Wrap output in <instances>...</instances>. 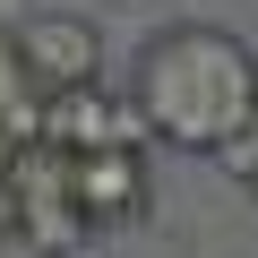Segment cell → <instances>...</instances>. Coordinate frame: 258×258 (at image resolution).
Segmentation results:
<instances>
[{"mask_svg": "<svg viewBox=\"0 0 258 258\" xmlns=\"http://www.w3.org/2000/svg\"><path fill=\"white\" fill-rule=\"evenodd\" d=\"M138 103L147 138L164 147H189V155H215L232 129L258 112V60L241 35L224 26H164L147 52H138Z\"/></svg>", "mask_w": 258, "mask_h": 258, "instance_id": "cell-1", "label": "cell"}, {"mask_svg": "<svg viewBox=\"0 0 258 258\" xmlns=\"http://www.w3.org/2000/svg\"><path fill=\"white\" fill-rule=\"evenodd\" d=\"M35 147H52V155L147 147V120H138V103L112 95V86H69V95H43L35 103Z\"/></svg>", "mask_w": 258, "mask_h": 258, "instance_id": "cell-2", "label": "cell"}, {"mask_svg": "<svg viewBox=\"0 0 258 258\" xmlns=\"http://www.w3.org/2000/svg\"><path fill=\"white\" fill-rule=\"evenodd\" d=\"M9 43H18L26 78H35V95L103 86V35H95L86 18H69V9H43V18H26V26H18Z\"/></svg>", "mask_w": 258, "mask_h": 258, "instance_id": "cell-3", "label": "cell"}, {"mask_svg": "<svg viewBox=\"0 0 258 258\" xmlns=\"http://www.w3.org/2000/svg\"><path fill=\"white\" fill-rule=\"evenodd\" d=\"M69 207L78 224H129L147 207V147H95V155H69Z\"/></svg>", "mask_w": 258, "mask_h": 258, "instance_id": "cell-4", "label": "cell"}, {"mask_svg": "<svg viewBox=\"0 0 258 258\" xmlns=\"http://www.w3.org/2000/svg\"><path fill=\"white\" fill-rule=\"evenodd\" d=\"M9 232H26L43 258H60V249H78V241H86V224H78V207H69V198H9Z\"/></svg>", "mask_w": 258, "mask_h": 258, "instance_id": "cell-5", "label": "cell"}, {"mask_svg": "<svg viewBox=\"0 0 258 258\" xmlns=\"http://www.w3.org/2000/svg\"><path fill=\"white\" fill-rule=\"evenodd\" d=\"M35 103H43V95H35V78H26V60H18V43L0 35V120H9L18 138H35Z\"/></svg>", "mask_w": 258, "mask_h": 258, "instance_id": "cell-6", "label": "cell"}, {"mask_svg": "<svg viewBox=\"0 0 258 258\" xmlns=\"http://www.w3.org/2000/svg\"><path fill=\"white\" fill-rule=\"evenodd\" d=\"M215 164H224V172H241V181H249V172H258V112H249V120H241V129H232V138H224V147H215Z\"/></svg>", "mask_w": 258, "mask_h": 258, "instance_id": "cell-7", "label": "cell"}, {"mask_svg": "<svg viewBox=\"0 0 258 258\" xmlns=\"http://www.w3.org/2000/svg\"><path fill=\"white\" fill-rule=\"evenodd\" d=\"M18 147H26V138H18L9 120H0V181H9V164H18Z\"/></svg>", "mask_w": 258, "mask_h": 258, "instance_id": "cell-8", "label": "cell"}, {"mask_svg": "<svg viewBox=\"0 0 258 258\" xmlns=\"http://www.w3.org/2000/svg\"><path fill=\"white\" fill-rule=\"evenodd\" d=\"M0 232H9V198H0Z\"/></svg>", "mask_w": 258, "mask_h": 258, "instance_id": "cell-9", "label": "cell"}, {"mask_svg": "<svg viewBox=\"0 0 258 258\" xmlns=\"http://www.w3.org/2000/svg\"><path fill=\"white\" fill-rule=\"evenodd\" d=\"M249 198H258V172H249Z\"/></svg>", "mask_w": 258, "mask_h": 258, "instance_id": "cell-10", "label": "cell"}]
</instances>
